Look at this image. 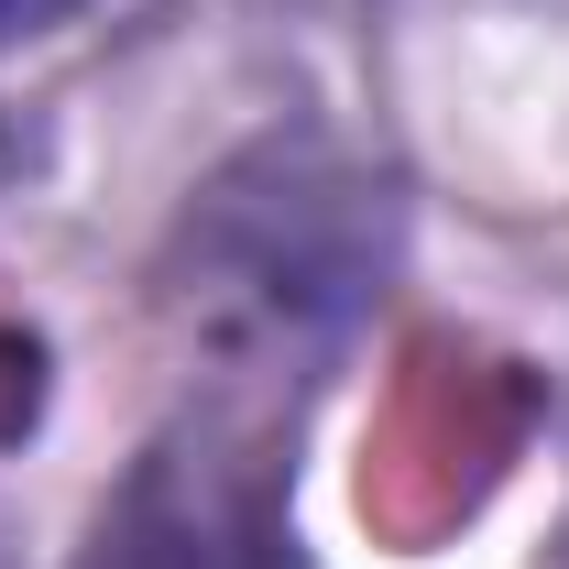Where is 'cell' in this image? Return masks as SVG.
<instances>
[{
  "label": "cell",
  "mask_w": 569,
  "mask_h": 569,
  "mask_svg": "<svg viewBox=\"0 0 569 569\" xmlns=\"http://www.w3.org/2000/svg\"><path fill=\"white\" fill-rule=\"evenodd\" d=\"M395 263H406L395 176L361 142L296 121V132L241 142L176 209L153 296H164L176 340L219 372L230 406H284L351 351Z\"/></svg>",
  "instance_id": "6da1fadb"
},
{
  "label": "cell",
  "mask_w": 569,
  "mask_h": 569,
  "mask_svg": "<svg viewBox=\"0 0 569 569\" xmlns=\"http://www.w3.org/2000/svg\"><path fill=\"white\" fill-rule=\"evenodd\" d=\"M77 11H99V0H0V44H44V33H67Z\"/></svg>",
  "instance_id": "3957f363"
},
{
  "label": "cell",
  "mask_w": 569,
  "mask_h": 569,
  "mask_svg": "<svg viewBox=\"0 0 569 569\" xmlns=\"http://www.w3.org/2000/svg\"><path fill=\"white\" fill-rule=\"evenodd\" d=\"M67 569H307L274 406L209 395L198 417L142 438V460L99 493Z\"/></svg>",
  "instance_id": "7a4b0ae2"
}]
</instances>
